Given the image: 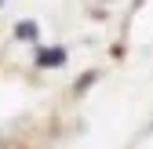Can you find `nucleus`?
I'll return each mask as SVG.
<instances>
[{
  "label": "nucleus",
  "instance_id": "2",
  "mask_svg": "<svg viewBox=\"0 0 153 149\" xmlns=\"http://www.w3.org/2000/svg\"><path fill=\"white\" fill-rule=\"evenodd\" d=\"M18 36H22V40H33V36H36V26L33 22H22V26H18Z\"/></svg>",
  "mask_w": 153,
  "mask_h": 149
},
{
  "label": "nucleus",
  "instance_id": "1",
  "mask_svg": "<svg viewBox=\"0 0 153 149\" xmlns=\"http://www.w3.org/2000/svg\"><path fill=\"white\" fill-rule=\"evenodd\" d=\"M62 58H66L62 47H44V51H36V62H40V66H62Z\"/></svg>",
  "mask_w": 153,
  "mask_h": 149
}]
</instances>
